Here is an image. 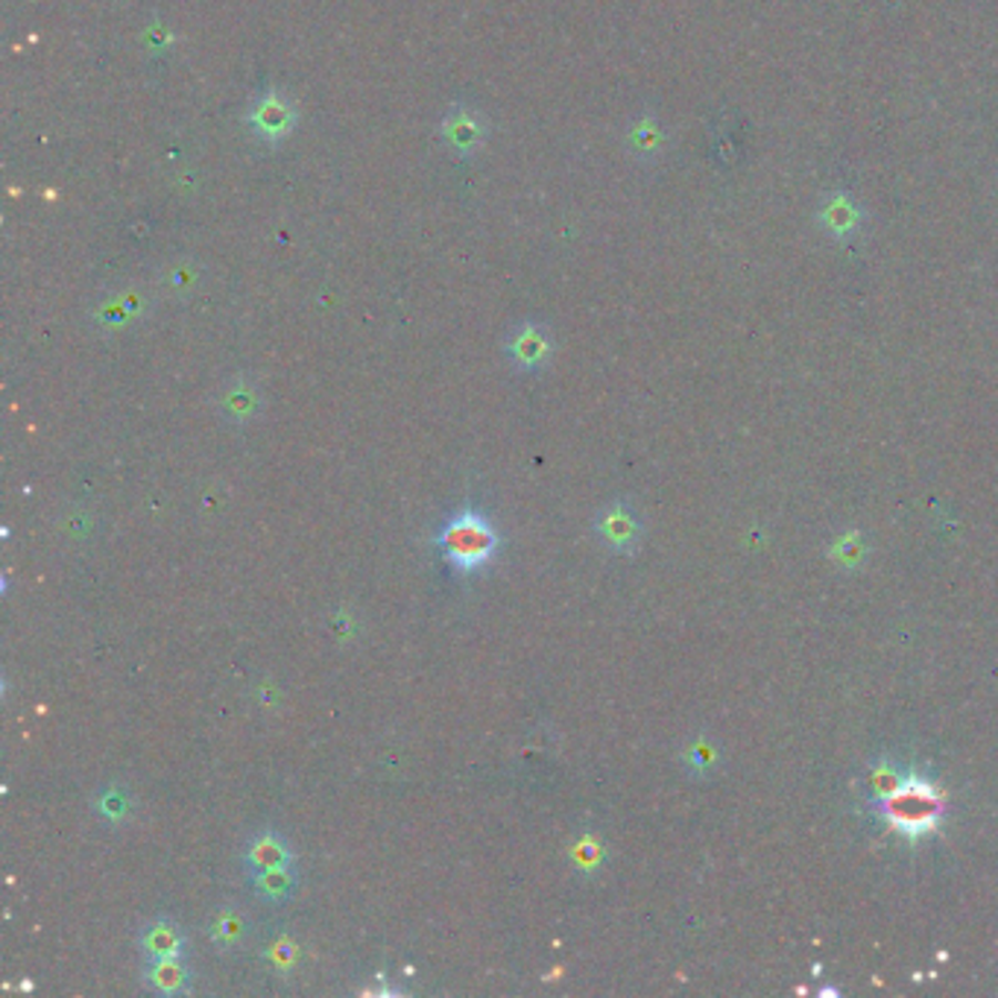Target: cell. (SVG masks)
Instances as JSON below:
<instances>
[{
  "mask_svg": "<svg viewBox=\"0 0 998 998\" xmlns=\"http://www.w3.org/2000/svg\"><path fill=\"white\" fill-rule=\"evenodd\" d=\"M255 130L267 135V138H279L290 130V123H294V112L287 106V100L281 97H267L261 100L258 106H255V115H253Z\"/></svg>",
  "mask_w": 998,
  "mask_h": 998,
  "instance_id": "10",
  "label": "cell"
},
{
  "mask_svg": "<svg viewBox=\"0 0 998 998\" xmlns=\"http://www.w3.org/2000/svg\"><path fill=\"white\" fill-rule=\"evenodd\" d=\"M249 919L240 908H220L208 923V937H212L220 949H238L249 937Z\"/></svg>",
  "mask_w": 998,
  "mask_h": 998,
  "instance_id": "9",
  "label": "cell"
},
{
  "mask_svg": "<svg viewBox=\"0 0 998 998\" xmlns=\"http://www.w3.org/2000/svg\"><path fill=\"white\" fill-rule=\"evenodd\" d=\"M130 794H126V788H103L97 794V802H94V811H97V817L109 820V823H121V820L130 817Z\"/></svg>",
  "mask_w": 998,
  "mask_h": 998,
  "instance_id": "12",
  "label": "cell"
},
{
  "mask_svg": "<svg viewBox=\"0 0 998 998\" xmlns=\"http://www.w3.org/2000/svg\"><path fill=\"white\" fill-rule=\"evenodd\" d=\"M595 533L598 539L604 542L609 551H618V554H630L636 551L641 539V524L639 516L632 513L627 504H609L598 513L595 518Z\"/></svg>",
  "mask_w": 998,
  "mask_h": 998,
  "instance_id": "3",
  "label": "cell"
},
{
  "mask_svg": "<svg viewBox=\"0 0 998 998\" xmlns=\"http://www.w3.org/2000/svg\"><path fill=\"white\" fill-rule=\"evenodd\" d=\"M551 352L548 335L536 326L518 328L513 343H510V358L518 369H539Z\"/></svg>",
  "mask_w": 998,
  "mask_h": 998,
  "instance_id": "7",
  "label": "cell"
},
{
  "mask_svg": "<svg viewBox=\"0 0 998 998\" xmlns=\"http://www.w3.org/2000/svg\"><path fill=\"white\" fill-rule=\"evenodd\" d=\"M249 882H253L255 896L264 902H270V905H285V902L294 899L296 891H299V873H296L294 864L253 873Z\"/></svg>",
  "mask_w": 998,
  "mask_h": 998,
  "instance_id": "6",
  "label": "cell"
},
{
  "mask_svg": "<svg viewBox=\"0 0 998 998\" xmlns=\"http://www.w3.org/2000/svg\"><path fill=\"white\" fill-rule=\"evenodd\" d=\"M285 864H294V850L285 841V835H279V832H258V835L249 837L244 852V867L249 876L261 873V870L285 867Z\"/></svg>",
  "mask_w": 998,
  "mask_h": 998,
  "instance_id": "5",
  "label": "cell"
},
{
  "mask_svg": "<svg viewBox=\"0 0 998 998\" xmlns=\"http://www.w3.org/2000/svg\"><path fill=\"white\" fill-rule=\"evenodd\" d=\"M185 946H188V937L179 928V923H173L167 917H158L153 923H147L138 934V949L144 951V958H182L185 955Z\"/></svg>",
  "mask_w": 998,
  "mask_h": 998,
  "instance_id": "4",
  "label": "cell"
},
{
  "mask_svg": "<svg viewBox=\"0 0 998 998\" xmlns=\"http://www.w3.org/2000/svg\"><path fill=\"white\" fill-rule=\"evenodd\" d=\"M878 809L899 835H932L943 814L940 791L919 776H896L891 788L878 794Z\"/></svg>",
  "mask_w": 998,
  "mask_h": 998,
  "instance_id": "1",
  "label": "cell"
},
{
  "mask_svg": "<svg viewBox=\"0 0 998 998\" xmlns=\"http://www.w3.org/2000/svg\"><path fill=\"white\" fill-rule=\"evenodd\" d=\"M223 413L232 419V422H246L253 419L261 408V399H258V390L253 384H244V381H235V384L226 390L223 395Z\"/></svg>",
  "mask_w": 998,
  "mask_h": 998,
  "instance_id": "11",
  "label": "cell"
},
{
  "mask_svg": "<svg viewBox=\"0 0 998 998\" xmlns=\"http://www.w3.org/2000/svg\"><path fill=\"white\" fill-rule=\"evenodd\" d=\"M144 981L156 992L173 996V992H185L191 987V969L182 964V958H156L147 960L144 969Z\"/></svg>",
  "mask_w": 998,
  "mask_h": 998,
  "instance_id": "8",
  "label": "cell"
},
{
  "mask_svg": "<svg viewBox=\"0 0 998 998\" xmlns=\"http://www.w3.org/2000/svg\"><path fill=\"white\" fill-rule=\"evenodd\" d=\"M436 545L457 568L475 572V568H481L495 557L498 533L486 516H481L475 510H463L436 533Z\"/></svg>",
  "mask_w": 998,
  "mask_h": 998,
  "instance_id": "2",
  "label": "cell"
},
{
  "mask_svg": "<svg viewBox=\"0 0 998 998\" xmlns=\"http://www.w3.org/2000/svg\"><path fill=\"white\" fill-rule=\"evenodd\" d=\"M267 958L272 960V966H276V969H290V966H294V960H296V946L290 940H276L270 946V949H267Z\"/></svg>",
  "mask_w": 998,
  "mask_h": 998,
  "instance_id": "14",
  "label": "cell"
},
{
  "mask_svg": "<svg viewBox=\"0 0 998 998\" xmlns=\"http://www.w3.org/2000/svg\"><path fill=\"white\" fill-rule=\"evenodd\" d=\"M600 861H604V850H600V843L591 835H583L580 841L572 846V864L580 870V873H591Z\"/></svg>",
  "mask_w": 998,
  "mask_h": 998,
  "instance_id": "13",
  "label": "cell"
}]
</instances>
